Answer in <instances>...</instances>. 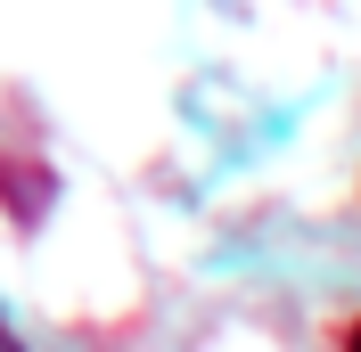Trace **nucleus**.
<instances>
[{"label": "nucleus", "mask_w": 361, "mask_h": 352, "mask_svg": "<svg viewBox=\"0 0 361 352\" xmlns=\"http://www.w3.org/2000/svg\"><path fill=\"white\" fill-rule=\"evenodd\" d=\"M345 352H361V320H353V328H345Z\"/></svg>", "instance_id": "nucleus-1"}]
</instances>
